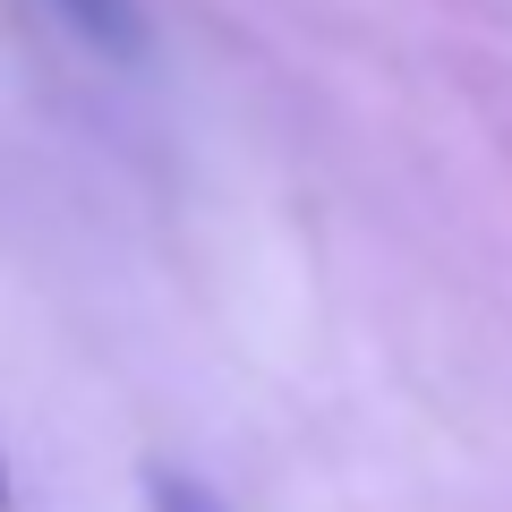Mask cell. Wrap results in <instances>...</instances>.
I'll use <instances>...</instances> for the list:
<instances>
[{
  "label": "cell",
  "instance_id": "6da1fadb",
  "mask_svg": "<svg viewBox=\"0 0 512 512\" xmlns=\"http://www.w3.org/2000/svg\"><path fill=\"white\" fill-rule=\"evenodd\" d=\"M35 9L103 60H146V9L137 0H35Z\"/></svg>",
  "mask_w": 512,
  "mask_h": 512
},
{
  "label": "cell",
  "instance_id": "7a4b0ae2",
  "mask_svg": "<svg viewBox=\"0 0 512 512\" xmlns=\"http://www.w3.org/2000/svg\"><path fill=\"white\" fill-rule=\"evenodd\" d=\"M154 512H222V504L197 487V478H180V470H154Z\"/></svg>",
  "mask_w": 512,
  "mask_h": 512
},
{
  "label": "cell",
  "instance_id": "3957f363",
  "mask_svg": "<svg viewBox=\"0 0 512 512\" xmlns=\"http://www.w3.org/2000/svg\"><path fill=\"white\" fill-rule=\"evenodd\" d=\"M0 512H9V461H0Z\"/></svg>",
  "mask_w": 512,
  "mask_h": 512
}]
</instances>
